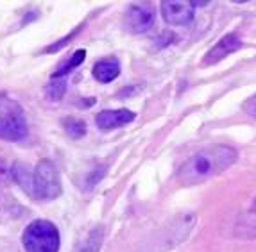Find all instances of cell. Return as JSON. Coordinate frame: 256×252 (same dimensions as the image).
Listing matches in <instances>:
<instances>
[{"label": "cell", "mask_w": 256, "mask_h": 252, "mask_svg": "<svg viewBox=\"0 0 256 252\" xmlns=\"http://www.w3.org/2000/svg\"><path fill=\"white\" fill-rule=\"evenodd\" d=\"M84 57H86L84 48H79V50H76V52H74V56L70 57V61H66L64 64H61L60 68L52 73V79H61V77H64V75H68L74 68H77V66L84 61Z\"/></svg>", "instance_id": "cell-12"}, {"label": "cell", "mask_w": 256, "mask_h": 252, "mask_svg": "<svg viewBox=\"0 0 256 252\" xmlns=\"http://www.w3.org/2000/svg\"><path fill=\"white\" fill-rule=\"evenodd\" d=\"M13 179L24 188V192H27L30 197H32V174H29L27 167H24L22 163H14L13 165Z\"/></svg>", "instance_id": "cell-13"}, {"label": "cell", "mask_w": 256, "mask_h": 252, "mask_svg": "<svg viewBox=\"0 0 256 252\" xmlns=\"http://www.w3.org/2000/svg\"><path fill=\"white\" fill-rule=\"evenodd\" d=\"M64 90H66V79L61 77V79H52L50 84L45 88V93H47L48 100H61V97L64 95Z\"/></svg>", "instance_id": "cell-15"}, {"label": "cell", "mask_w": 256, "mask_h": 252, "mask_svg": "<svg viewBox=\"0 0 256 252\" xmlns=\"http://www.w3.org/2000/svg\"><path fill=\"white\" fill-rule=\"evenodd\" d=\"M134 118H136V115L131 109H106V111L98 113L95 122H97L98 129L113 131V129H118L126 124H131Z\"/></svg>", "instance_id": "cell-9"}, {"label": "cell", "mask_w": 256, "mask_h": 252, "mask_svg": "<svg viewBox=\"0 0 256 252\" xmlns=\"http://www.w3.org/2000/svg\"><path fill=\"white\" fill-rule=\"evenodd\" d=\"M61 195V179L58 168L48 159H42L32 174V199L54 201Z\"/></svg>", "instance_id": "cell-4"}, {"label": "cell", "mask_w": 256, "mask_h": 252, "mask_svg": "<svg viewBox=\"0 0 256 252\" xmlns=\"http://www.w3.org/2000/svg\"><path fill=\"white\" fill-rule=\"evenodd\" d=\"M27 136V120L22 106L0 93V140L20 141Z\"/></svg>", "instance_id": "cell-2"}, {"label": "cell", "mask_w": 256, "mask_h": 252, "mask_svg": "<svg viewBox=\"0 0 256 252\" xmlns=\"http://www.w3.org/2000/svg\"><path fill=\"white\" fill-rule=\"evenodd\" d=\"M118 73H120V63L115 57L98 61L94 66V77L97 79L98 82H104V84L115 81V79L118 77Z\"/></svg>", "instance_id": "cell-10"}, {"label": "cell", "mask_w": 256, "mask_h": 252, "mask_svg": "<svg viewBox=\"0 0 256 252\" xmlns=\"http://www.w3.org/2000/svg\"><path fill=\"white\" fill-rule=\"evenodd\" d=\"M244 111L248 113L249 116H252V118H256V97L249 98L248 102L244 104Z\"/></svg>", "instance_id": "cell-17"}, {"label": "cell", "mask_w": 256, "mask_h": 252, "mask_svg": "<svg viewBox=\"0 0 256 252\" xmlns=\"http://www.w3.org/2000/svg\"><path fill=\"white\" fill-rule=\"evenodd\" d=\"M154 21H156V11L149 2L132 4L126 11V29L132 34H142L150 30L154 27Z\"/></svg>", "instance_id": "cell-5"}, {"label": "cell", "mask_w": 256, "mask_h": 252, "mask_svg": "<svg viewBox=\"0 0 256 252\" xmlns=\"http://www.w3.org/2000/svg\"><path fill=\"white\" fill-rule=\"evenodd\" d=\"M238 159V152L230 145H210L197 150L178 170V181L181 186H196L212 179Z\"/></svg>", "instance_id": "cell-1"}, {"label": "cell", "mask_w": 256, "mask_h": 252, "mask_svg": "<svg viewBox=\"0 0 256 252\" xmlns=\"http://www.w3.org/2000/svg\"><path fill=\"white\" fill-rule=\"evenodd\" d=\"M63 127L72 138H81L86 134V124L82 122V120L74 118V116H66V118H63Z\"/></svg>", "instance_id": "cell-14"}, {"label": "cell", "mask_w": 256, "mask_h": 252, "mask_svg": "<svg viewBox=\"0 0 256 252\" xmlns=\"http://www.w3.org/2000/svg\"><path fill=\"white\" fill-rule=\"evenodd\" d=\"M106 172H108V167H106V165H97V167L92 168V170L84 175V188H86V190L95 188V186H97V184L104 179V175H106Z\"/></svg>", "instance_id": "cell-16"}, {"label": "cell", "mask_w": 256, "mask_h": 252, "mask_svg": "<svg viewBox=\"0 0 256 252\" xmlns=\"http://www.w3.org/2000/svg\"><path fill=\"white\" fill-rule=\"evenodd\" d=\"M196 220H197V215L196 213H186L183 217H178L174 222L168 226L165 233L160 235V247L163 251L166 249H174L176 245H180L181 242L186 240V236L190 235L192 231V227L196 226Z\"/></svg>", "instance_id": "cell-6"}, {"label": "cell", "mask_w": 256, "mask_h": 252, "mask_svg": "<svg viewBox=\"0 0 256 252\" xmlns=\"http://www.w3.org/2000/svg\"><path fill=\"white\" fill-rule=\"evenodd\" d=\"M22 244L27 252H60V233L48 220H34L26 227Z\"/></svg>", "instance_id": "cell-3"}, {"label": "cell", "mask_w": 256, "mask_h": 252, "mask_svg": "<svg viewBox=\"0 0 256 252\" xmlns=\"http://www.w3.org/2000/svg\"><path fill=\"white\" fill-rule=\"evenodd\" d=\"M240 47H242V39H240L235 32H231V34L224 36V38H220L215 43L214 47H212V50L204 56L202 64L208 66V64L218 63V61H222L226 56H230V54H233L235 50H238Z\"/></svg>", "instance_id": "cell-8"}, {"label": "cell", "mask_w": 256, "mask_h": 252, "mask_svg": "<svg viewBox=\"0 0 256 252\" xmlns=\"http://www.w3.org/2000/svg\"><path fill=\"white\" fill-rule=\"evenodd\" d=\"M196 4L183 0H166L162 2V14L166 23L172 25H188L194 20Z\"/></svg>", "instance_id": "cell-7"}, {"label": "cell", "mask_w": 256, "mask_h": 252, "mask_svg": "<svg viewBox=\"0 0 256 252\" xmlns=\"http://www.w3.org/2000/svg\"><path fill=\"white\" fill-rule=\"evenodd\" d=\"M102 240H104V227L102 226L92 227L90 233L76 245L74 252H98L100 247H102Z\"/></svg>", "instance_id": "cell-11"}]
</instances>
